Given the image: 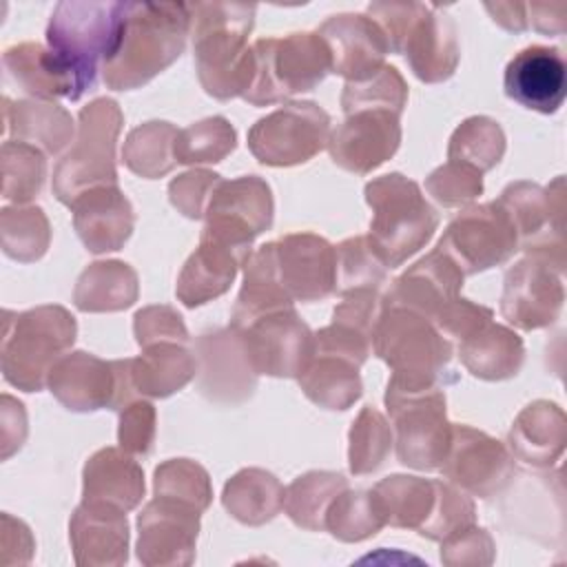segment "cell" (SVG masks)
<instances>
[{"label": "cell", "instance_id": "bcb514c9", "mask_svg": "<svg viewBox=\"0 0 567 567\" xmlns=\"http://www.w3.org/2000/svg\"><path fill=\"white\" fill-rule=\"evenodd\" d=\"M237 146V133L221 115H213L182 128L175 140L177 164H215Z\"/></svg>", "mask_w": 567, "mask_h": 567}, {"label": "cell", "instance_id": "44dd1931", "mask_svg": "<svg viewBox=\"0 0 567 567\" xmlns=\"http://www.w3.org/2000/svg\"><path fill=\"white\" fill-rule=\"evenodd\" d=\"M505 93L525 109L556 113L567 95V66L560 49L532 44L505 66Z\"/></svg>", "mask_w": 567, "mask_h": 567}, {"label": "cell", "instance_id": "277c9868", "mask_svg": "<svg viewBox=\"0 0 567 567\" xmlns=\"http://www.w3.org/2000/svg\"><path fill=\"white\" fill-rule=\"evenodd\" d=\"M363 193L372 208L368 239L385 268L401 266L432 239L439 215L416 182L390 173L368 182Z\"/></svg>", "mask_w": 567, "mask_h": 567}, {"label": "cell", "instance_id": "6f0895ef", "mask_svg": "<svg viewBox=\"0 0 567 567\" xmlns=\"http://www.w3.org/2000/svg\"><path fill=\"white\" fill-rule=\"evenodd\" d=\"M343 301L334 308L332 321L350 326L368 337H372L374 326L383 312V297L377 288H361L341 295Z\"/></svg>", "mask_w": 567, "mask_h": 567}, {"label": "cell", "instance_id": "52a82bcc", "mask_svg": "<svg viewBox=\"0 0 567 567\" xmlns=\"http://www.w3.org/2000/svg\"><path fill=\"white\" fill-rule=\"evenodd\" d=\"M255 78L244 100L270 106L297 93L312 91L332 73L330 49L317 31H297L284 38H259L252 44Z\"/></svg>", "mask_w": 567, "mask_h": 567}, {"label": "cell", "instance_id": "d4e9b609", "mask_svg": "<svg viewBox=\"0 0 567 567\" xmlns=\"http://www.w3.org/2000/svg\"><path fill=\"white\" fill-rule=\"evenodd\" d=\"M401 53L421 82L434 84L452 78L461 58L452 18L439 4H425L412 22Z\"/></svg>", "mask_w": 567, "mask_h": 567}, {"label": "cell", "instance_id": "7dc6e473", "mask_svg": "<svg viewBox=\"0 0 567 567\" xmlns=\"http://www.w3.org/2000/svg\"><path fill=\"white\" fill-rule=\"evenodd\" d=\"M2 250L18 261L40 259L51 241L49 219L38 206L4 208L0 217Z\"/></svg>", "mask_w": 567, "mask_h": 567}, {"label": "cell", "instance_id": "ab89813d", "mask_svg": "<svg viewBox=\"0 0 567 567\" xmlns=\"http://www.w3.org/2000/svg\"><path fill=\"white\" fill-rule=\"evenodd\" d=\"M343 489H348V481L337 472H306L288 485L284 509L297 527L326 529L328 507Z\"/></svg>", "mask_w": 567, "mask_h": 567}, {"label": "cell", "instance_id": "7c38bea8", "mask_svg": "<svg viewBox=\"0 0 567 567\" xmlns=\"http://www.w3.org/2000/svg\"><path fill=\"white\" fill-rule=\"evenodd\" d=\"M463 275L505 264L518 248V233L498 199L461 210L436 244Z\"/></svg>", "mask_w": 567, "mask_h": 567}, {"label": "cell", "instance_id": "f1b7e54d", "mask_svg": "<svg viewBox=\"0 0 567 567\" xmlns=\"http://www.w3.org/2000/svg\"><path fill=\"white\" fill-rule=\"evenodd\" d=\"M82 501L113 505L122 512L137 507L144 496V472L133 461V454L104 447L97 450L84 465Z\"/></svg>", "mask_w": 567, "mask_h": 567}, {"label": "cell", "instance_id": "d590c367", "mask_svg": "<svg viewBox=\"0 0 567 567\" xmlns=\"http://www.w3.org/2000/svg\"><path fill=\"white\" fill-rule=\"evenodd\" d=\"M284 498L286 489L277 476L259 467L237 472L224 485L221 494L226 512L244 525H264L272 520L284 509Z\"/></svg>", "mask_w": 567, "mask_h": 567}, {"label": "cell", "instance_id": "b9f144b4", "mask_svg": "<svg viewBox=\"0 0 567 567\" xmlns=\"http://www.w3.org/2000/svg\"><path fill=\"white\" fill-rule=\"evenodd\" d=\"M505 153V133L496 120L485 115L467 117L450 137L447 159L465 164L478 173L494 168Z\"/></svg>", "mask_w": 567, "mask_h": 567}, {"label": "cell", "instance_id": "ac0fdd59", "mask_svg": "<svg viewBox=\"0 0 567 567\" xmlns=\"http://www.w3.org/2000/svg\"><path fill=\"white\" fill-rule=\"evenodd\" d=\"M199 392L221 405H239L252 396L257 372L252 370L241 334L233 326L202 334L195 341Z\"/></svg>", "mask_w": 567, "mask_h": 567}, {"label": "cell", "instance_id": "94428289", "mask_svg": "<svg viewBox=\"0 0 567 567\" xmlns=\"http://www.w3.org/2000/svg\"><path fill=\"white\" fill-rule=\"evenodd\" d=\"M567 4L565 2H529L527 4V29H536L545 35H560L565 31Z\"/></svg>", "mask_w": 567, "mask_h": 567}, {"label": "cell", "instance_id": "ba28073f", "mask_svg": "<svg viewBox=\"0 0 567 567\" xmlns=\"http://www.w3.org/2000/svg\"><path fill=\"white\" fill-rule=\"evenodd\" d=\"M78 122L73 146L53 171V193L69 206L89 188L117 186L115 142L124 115L115 100L97 97L80 109Z\"/></svg>", "mask_w": 567, "mask_h": 567}, {"label": "cell", "instance_id": "ffe728a7", "mask_svg": "<svg viewBox=\"0 0 567 567\" xmlns=\"http://www.w3.org/2000/svg\"><path fill=\"white\" fill-rule=\"evenodd\" d=\"M279 279L292 301L312 303L337 290V250L315 233H288L275 241Z\"/></svg>", "mask_w": 567, "mask_h": 567}, {"label": "cell", "instance_id": "8992f818", "mask_svg": "<svg viewBox=\"0 0 567 567\" xmlns=\"http://www.w3.org/2000/svg\"><path fill=\"white\" fill-rule=\"evenodd\" d=\"M372 352L392 368L394 381L445 388L452 343L430 319L410 308L383 306L372 332Z\"/></svg>", "mask_w": 567, "mask_h": 567}, {"label": "cell", "instance_id": "74e56055", "mask_svg": "<svg viewBox=\"0 0 567 567\" xmlns=\"http://www.w3.org/2000/svg\"><path fill=\"white\" fill-rule=\"evenodd\" d=\"M137 299L135 270L117 259L91 264L78 279L73 301L82 312H115Z\"/></svg>", "mask_w": 567, "mask_h": 567}, {"label": "cell", "instance_id": "6da1fadb", "mask_svg": "<svg viewBox=\"0 0 567 567\" xmlns=\"http://www.w3.org/2000/svg\"><path fill=\"white\" fill-rule=\"evenodd\" d=\"M190 33L186 2H122V24L113 55L102 69L113 91L151 82L184 51Z\"/></svg>", "mask_w": 567, "mask_h": 567}, {"label": "cell", "instance_id": "f35d334b", "mask_svg": "<svg viewBox=\"0 0 567 567\" xmlns=\"http://www.w3.org/2000/svg\"><path fill=\"white\" fill-rule=\"evenodd\" d=\"M374 496L385 516V525L421 529L432 514L436 485L434 481L394 474L374 485Z\"/></svg>", "mask_w": 567, "mask_h": 567}, {"label": "cell", "instance_id": "7402d4cb", "mask_svg": "<svg viewBox=\"0 0 567 567\" xmlns=\"http://www.w3.org/2000/svg\"><path fill=\"white\" fill-rule=\"evenodd\" d=\"M330 49L332 73L348 82H361L383 66L390 44L381 27L365 13H339L328 18L319 31Z\"/></svg>", "mask_w": 567, "mask_h": 567}, {"label": "cell", "instance_id": "f5cc1de1", "mask_svg": "<svg viewBox=\"0 0 567 567\" xmlns=\"http://www.w3.org/2000/svg\"><path fill=\"white\" fill-rule=\"evenodd\" d=\"M427 193L445 208H458L474 202L483 193V173L458 164L445 162L425 179Z\"/></svg>", "mask_w": 567, "mask_h": 567}, {"label": "cell", "instance_id": "11a10c76", "mask_svg": "<svg viewBox=\"0 0 567 567\" xmlns=\"http://www.w3.org/2000/svg\"><path fill=\"white\" fill-rule=\"evenodd\" d=\"M120 447L133 456H148L155 443V408L137 396L120 410Z\"/></svg>", "mask_w": 567, "mask_h": 567}, {"label": "cell", "instance_id": "680465c9", "mask_svg": "<svg viewBox=\"0 0 567 567\" xmlns=\"http://www.w3.org/2000/svg\"><path fill=\"white\" fill-rule=\"evenodd\" d=\"M492 317L494 312L487 306L472 303L470 299L456 297L439 312V317L434 319V326L443 337L461 341L470 337L474 330H478L481 326H485L487 321H492Z\"/></svg>", "mask_w": 567, "mask_h": 567}, {"label": "cell", "instance_id": "60d3db41", "mask_svg": "<svg viewBox=\"0 0 567 567\" xmlns=\"http://www.w3.org/2000/svg\"><path fill=\"white\" fill-rule=\"evenodd\" d=\"M177 128L171 122H146L133 128L124 142L122 159L140 177L155 179L173 171Z\"/></svg>", "mask_w": 567, "mask_h": 567}, {"label": "cell", "instance_id": "9f6ffc18", "mask_svg": "<svg viewBox=\"0 0 567 567\" xmlns=\"http://www.w3.org/2000/svg\"><path fill=\"white\" fill-rule=\"evenodd\" d=\"M133 332L140 348L157 341L188 343V330L182 315L171 306H146L135 312Z\"/></svg>", "mask_w": 567, "mask_h": 567}, {"label": "cell", "instance_id": "3957f363", "mask_svg": "<svg viewBox=\"0 0 567 567\" xmlns=\"http://www.w3.org/2000/svg\"><path fill=\"white\" fill-rule=\"evenodd\" d=\"M122 2L71 0L58 2L47 24V47L71 73L78 97L91 91L100 66L109 62L117 44Z\"/></svg>", "mask_w": 567, "mask_h": 567}, {"label": "cell", "instance_id": "6125c7cd", "mask_svg": "<svg viewBox=\"0 0 567 567\" xmlns=\"http://www.w3.org/2000/svg\"><path fill=\"white\" fill-rule=\"evenodd\" d=\"M492 20L498 22L507 31H525L527 29V4L525 2H487Z\"/></svg>", "mask_w": 567, "mask_h": 567}, {"label": "cell", "instance_id": "c3c4849f", "mask_svg": "<svg viewBox=\"0 0 567 567\" xmlns=\"http://www.w3.org/2000/svg\"><path fill=\"white\" fill-rule=\"evenodd\" d=\"M408 102V84L392 64H383L374 75L361 82H346L341 93L343 113L359 109H390L399 115Z\"/></svg>", "mask_w": 567, "mask_h": 567}, {"label": "cell", "instance_id": "f6af8a7d", "mask_svg": "<svg viewBox=\"0 0 567 567\" xmlns=\"http://www.w3.org/2000/svg\"><path fill=\"white\" fill-rule=\"evenodd\" d=\"M350 450H348V465L350 472L357 476L377 472L392 452V427L385 416L365 405L350 427Z\"/></svg>", "mask_w": 567, "mask_h": 567}, {"label": "cell", "instance_id": "db71d44e", "mask_svg": "<svg viewBox=\"0 0 567 567\" xmlns=\"http://www.w3.org/2000/svg\"><path fill=\"white\" fill-rule=\"evenodd\" d=\"M219 184L221 175L206 168H193L168 184V199L184 217L202 219Z\"/></svg>", "mask_w": 567, "mask_h": 567}, {"label": "cell", "instance_id": "1f68e13d", "mask_svg": "<svg viewBox=\"0 0 567 567\" xmlns=\"http://www.w3.org/2000/svg\"><path fill=\"white\" fill-rule=\"evenodd\" d=\"M2 64L13 82L33 100H78V89L62 62L38 42L13 44L2 53Z\"/></svg>", "mask_w": 567, "mask_h": 567}, {"label": "cell", "instance_id": "681fc988", "mask_svg": "<svg viewBox=\"0 0 567 567\" xmlns=\"http://www.w3.org/2000/svg\"><path fill=\"white\" fill-rule=\"evenodd\" d=\"M337 250V292L346 295L361 288H377L385 284L388 268L374 252L368 235H357L339 246Z\"/></svg>", "mask_w": 567, "mask_h": 567}, {"label": "cell", "instance_id": "9a60e30c", "mask_svg": "<svg viewBox=\"0 0 567 567\" xmlns=\"http://www.w3.org/2000/svg\"><path fill=\"white\" fill-rule=\"evenodd\" d=\"M439 470L463 492L489 498L514 478V456L489 434L470 425H452L450 447Z\"/></svg>", "mask_w": 567, "mask_h": 567}, {"label": "cell", "instance_id": "30bf717a", "mask_svg": "<svg viewBox=\"0 0 567 567\" xmlns=\"http://www.w3.org/2000/svg\"><path fill=\"white\" fill-rule=\"evenodd\" d=\"M498 204L509 213L518 244L527 255L545 259L554 270L565 268V179L558 175L547 188L532 182L509 184Z\"/></svg>", "mask_w": 567, "mask_h": 567}, {"label": "cell", "instance_id": "603a6c76", "mask_svg": "<svg viewBox=\"0 0 567 567\" xmlns=\"http://www.w3.org/2000/svg\"><path fill=\"white\" fill-rule=\"evenodd\" d=\"M463 279V270L436 246L392 281L383 306L410 308L434 323L439 312L458 297Z\"/></svg>", "mask_w": 567, "mask_h": 567}, {"label": "cell", "instance_id": "9c48e42d", "mask_svg": "<svg viewBox=\"0 0 567 567\" xmlns=\"http://www.w3.org/2000/svg\"><path fill=\"white\" fill-rule=\"evenodd\" d=\"M385 408L394 423L399 463L425 472L439 470L452 436L443 385H408L390 379Z\"/></svg>", "mask_w": 567, "mask_h": 567}, {"label": "cell", "instance_id": "91938a15", "mask_svg": "<svg viewBox=\"0 0 567 567\" xmlns=\"http://www.w3.org/2000/svg\"><path fill=\"white\" fill-rule=\"evenodd\" d=\"M423 2H372L368 4V16L381 27L388 38L390 51L401 53L403 40L412 22L423 11Z\"/></svg>", "mask_w": 567, "mask_h": 567}, {"label": "cell", "instance_id": "8d00e7d4", "mask_svg": "<svg viewBox=\"0 0 567 567\" xmlns=\"http://www.w3.org/2000/svg\"><path fill=\"white\" fill-rule=\"evenodd\" d=\"M297 379L303 394L326 410H348L363 390L359 365L326 352H312Z\"/></svg>", "mask_w": 567, "mask_h": 567}, {"label": "cell", "instance_id": "484cf974", "mask_svg": "<svg viewBox=\"0 0 567 567\" xmlns=\"http://www.w3.org/2000/svg\"><path fill=\"white\" fill-rule=\"evenodd\" d=\"M73 226L89 252L120 250L133 233L135 213L117 186L84 190L73 204Z\"/></svg>", "mask_w": 567, "mask_h": 567}, {"label": "cell", "instance_id": "d6986e66", "mask_svg": "<svg viewBox=\"0 0 567 567\" xmlns=\"http://www.w3.org/2000/svg\"><path fill=\"white\" fill-rule=\"evenodd\" d=\"M199 509L166 496H155L140 514L137 556L144 565H188L195 556Z\"/></svg>", "mask_w": 567, "mask_h": 567}, {"label": "cell", "instance_id": "4316f807", "mask_svg": "<svg viewBox=\"0 0 567 567\" xmlns=\"http://www.w3.org/2000/svg\"><path fill=\"white\" fill-rule=\"evenodd\" d=\"M252 250L224 244L215 237L202 235L199 246L186 259L177 277V299L186 308H197L219 295H224L239 268L248 261Z\"/></svg>", "mask_w": 567, "mask_h": 567}, {"label": "cell", "instance_id": "2e32d148", "mask_svg": "<svg viewBox=\"0 0 567 567\" xmlns=\"http://www.w3.org/2000/svg\"><path fill=\"white\" fill-rule=\"evenodd\" d=\"M401 115L390 109H359L330 131L328 151L343 171L368 175L388 162L401 144Z\"/></svg>", "mask_w": 567, "mask_h": 567}, {"label": "cell", "instance_id": "836d02e7", "mask_svg": "<svg viewBox=\"0 0 567 567\" xmlns=\"http://www.w3.org/2000/svg\"><path fill=\"white\" fill-rule=\"evenodd\" d=\"M461 363L478 379L503 381L518 374L525 348L523 339L494 321H487L458 343Z\"/></svg>", "mask_w": 567, "mask_h": 567}, {"label": "cell", "instance_id": "816d5d0a", "mask_svg": "<svg viewBox=\"0 0 567 567\" xmlns=\"http://www.w3.org/2000/svg\"><path fill=\"white\" fill-rule=\"evenodd\" d=\"M434 485H436L434 507L425 525L419 529V534L430 540H443L450 534L474 525L476 514H474L472 498L452 483L434 481Z\"/></svg>", "mask_w": 567, "mask_h": 567}, {"label": "cell", "instance_id": "4dcf8cb0", "mask_svg": "<svg viewBox=\"0 0 567 567\" xmlns=\"http://www.w3.org/2000/svg\"><path fill=\"white\" fill-rule=\"evenodd\" d=\"M567 439V421L560 405L551 401H534L516 416L509 430L512 456L534 467H549L563 454Z\"/></svg>", "mask_w": 567, "mask_h": 567}, {"label": "cell", "instance_id": "8fae6325", "mask_svg": "<svg viewBox=\"0 0 567 567\" xmlns=\"http://www.w3.org/2000/svg\"><path fill=\"white\" fill-rule=\"evenodd\" d=\"M330 140V115L315 102H286L248 131L250 153L266 166L312 159Z\"/></svg>", "mask_w": 567, "mask_h": 567}, {"label": "cell", "instance_id": "e575fe53", "mask_svg": "<svg viewBox=\"0 0 567 567\" xmlns=\"http://www.w3.org/2000/svg\"><path fill=\"white\" fill-rule=\"evenodd\" d=\"M4 104V135H13L18 142L42 148L49 155L60 153L73 135L71 115L49 100H2Z\"/></svg>", "mask_w": 567, "mask_h": 567}, {"label": "cell", "instance_id": "7a4b0ae2", "mask_svg": "<svg viewBox=\"0 0 567 567\" xmlns=\"http://www.w3.org/2000/svg\"><path fill=\"white\" fill-rule=\"evenodd\" d=\"M190 35L195 69L204 91L217 100L244 97L255 78V53L248 35L255 4L190 2Z\"/></svg>", "mask_w": 567, "mask_h": 567}, {"label": "cell", "instance_id": "5b68a950", "mask_svg": "<svg viewBox=\"0 0 567 567\" xmlns=\"http://www.w3.org/2000/svg\"><path fill=\"white\" fill-rule=\"evenodd\" d=\"M75 332V317L62 306L4 310L2 374L7 383L24 392L42 390L51 368L73 346Z\"/></svg>", "mask_w": 567, "mask_h": 567}, {"label": "cell", "instance_id": "e0dca14e", "mask_svg": "<svg viewBox=\"0 0 567 567\" xmlns=\"http://www.w3.org/2000/svg\"><path fill=\"white\" fill-rule=\"evenodd\" d=\"M565 290L560 272L545 259L527 255L505 272L501 315L520 330L554 323L563 310Z\"/></svg>", "mask_w": 567, "mask_h": 567}, {"label": "cell", "instance_id": "cb8c5ba5", "mask_svg": "<svg viewBox=\"0 0 567 567\" xmlns=\"http://www.w3.org/2000/svg\"><path fill=\"white\" fill-rule=\"evenodd\" d=\"M47 385L51 394L73 412L113 410L117 392V374L113 361H102L84 350L64 354L49 372Z\"/></svg>", "mask_w": 567, "mask_h": 567}, {"label": "cell", "instance_id": "f907efd6", "mask_svg": "<svg viewBox=\"0 0 567 567\" xmlns=\"http://www.w3.org/2000/svg\"><path fill=\"white\" fill-rule=\"evenodd\" d=\"M155 496L175 498L204 512L210 505L213 487L208 472L190 458H171L155 467Z\"/></svg>", "mask_w": 567, "mask_h": 567}, {"label": "cell", "instance_id": "ee69618b", "mask_svg": "<svg viewBox=\"0 0 567 567\" xmlns=\"http://www.w3.org/2000/svg\"><path fill=\"white\" fill-rule=\"evenodd\" d=\"M47 177V159L38 146L7 140L2 144V197L27 204L40 195Z\"/></svg>", "mask_w": 567, "mask_h": 567}, {"label": "cell", "instance_id": "d6a6232c", "mask_svg": "<svg viewBox=\"0 0 567 567\" xmlns=\"http://www.w3.org/2000/svg\"><path fill=\"white\" fill-rule=\"evenodd\" d=\"M197 374V357L188 343L157 341L131 359V381L140 396L164 399L182 390Z\"/></svg>", "mask_w": 567, "mask_h": 567}, {"label": "cell", "instance_id": "4fadbf2b", "mask_svg": "<svg viewBox=\"0 0 567 567\" xmlns=\"http://www.w3.org/2000/svg\"><path fill=\"white\" fill-rule=\"evenodd\" d=\"M257 374L299 377L315 350V334L295 308L277 310L235 328Z\"/></svg>", "mask_w": 567, "mask_h": 567}, {"label": "cell", "instance_id": "5bb4252c", "mask_svg": "<svg viewBox=\"0 0 567 567\" xmlns=\"http://www.w3.org/2000/svg\"><path fill=\"white\" fill-rule=\"evenodd\" d=\"M272 193L257 175L221 179L206 208L202 235L250 250L257 235L272 226Z\"/></svg>", "mask_w": 567, "mask_h": 567}, {"label": "cell", "instance_id": "f546056e", "mask_svg": "<svg viewBox=\"0 0 567 567\" xmlns=\"http://www.w3.org/2000/svg\"><path fill=\"white\" fill-rule=\"evenodd\" d=\"M286 308H295V301L279 279L275 241H268L252 250L244 264V286L233 306L230 326L244 328L264 315Z\"/></svg>", "mask_w": 567, "mask_h": 567}, {"label": "cell", "instance_id": "83f0119b", "mask_svg": "<svg viewBox=\"0 0 567 567\" xmlns=\"http://www.w3.org/2000/svg\"><path fill=\"white\" fill-rule=\"evenodd\" d=\"M126 512L104 505L86 503L71 516L69 536L78 565H122L128 554V523Z\"/></svg>", "mask_w": 567, "mask_h": 567}, {"label": "cell", "instance_id": "7bdbcfd3", "mask_svg": "<svg viewBox=\"0 0 567 567\" xmlns=\"http://www.w3.org/2000/svg\"><path fill=\"white\" fill-rule=\"evenodd\" d=\"M385 525V516L372 489H343L326 514V529L334 538L357 543L374 536Z\"/></svg>", "mask_w": 567, "mask_h": 567}]
</instances>
